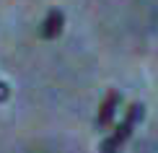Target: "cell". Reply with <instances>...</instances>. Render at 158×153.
Instances as JSON below:
<instances>
[{"mask_svg": "<svg viewBox=\"0 0 158 153\" xmlns=\"http://www.w3.org/2000/svg\"><path fill=\"white\" fill-rule=\"evenodd\" d=\"M143 104L140 101H135V104H130V109H127V114H124V119L119 125H117L114 130H111V135L106 138V140L101 143V153H119L122 148H124V143L132 138V132H135V127H137V122L143 119Z\"/></svg>", "mask_w": 158, "mask_h": 153, "instance_id": "cell-1", "label": "cell"}, {"mask_svg": "<svg viewBox=\"0 0 158 153\" xmlns=\"http://www.w3.org/2000/svg\"><path fill=\"white\" fill-rule=\"evenodd\" d=\"M119 104H122V94H119L117 88H109L106 94H104L101 106H98V114H96V125H98L101 130H106L109 125H111V119H114Z\"/></svg>", "mask_w": 158, "mask_h": 153, "instance_id": "cell-2", "label": "cell"}, {"mask_svg": "<svg viewBox=\"0 0 158 153\" xmlns=\"http://www.w3.org/2000/svg\"><path fill=\"white\" fill-rule=\"evenodd\" d=\"M62 26H65V16H62V11L52 8L47 16H44L42 26H39V36H42V39H57V36L62 34Z\"/></svg>", "mask_w": 158, "mask_h": 153, "instance_id": "cell-3", "label": "cell"}, {"mask_svg": "<svg viewBox=\"0 0 158 153\" xmlns=\"http://www.w3.org/2000/svg\"><path fill=\"white\" fill-rule=\"evenodd\" d=\"M5 99H8V86L0 83V101H5Z\"/></svg>", "mask_w": 158, "mask_h": 153, "instance_id": "cell-4", "label": "cell"}]
</instances>
